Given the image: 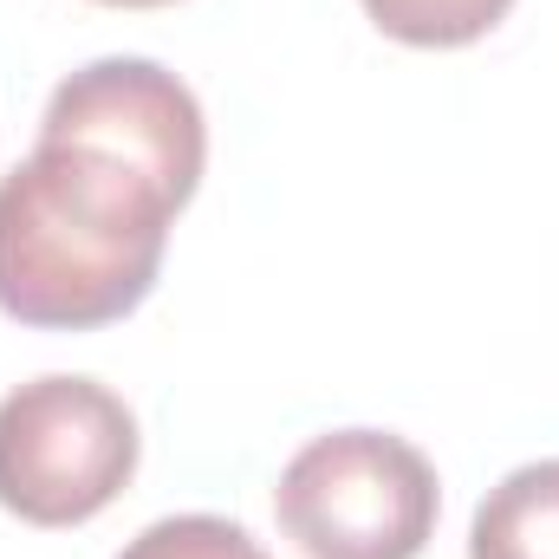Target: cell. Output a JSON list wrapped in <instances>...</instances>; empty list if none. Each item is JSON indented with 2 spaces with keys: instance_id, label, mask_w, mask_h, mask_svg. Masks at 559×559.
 Instances as JSON below:
<instances>
[{
  "instance_id": "1",
  "label": "cell",
  "mask_w": 559,
  "mask_h": 559,
  "mask_svg": "<svg viewBox=\"0 0 559 559\" xmlns=\"http://www.w3.org/2000/svg\"><path fill=\"white\" fill-rule=\"evenodd\" d=\"M176 195L92 143H46L0 176V312L39 332H92L156 286Z\"/></svg>"
},
{
  "instance_id": "2",
  "label": "cell",
  "mask_w": 559,
  "mask_h": 559,
  "mask_svg": "<svg viewBox=\"0 0 559 559\" xmlns=\"http://www.w3.org/2000/svg\"><path fill=\"white\" fill-rule=\"evenodd\" d=\"M436 468L391 429L312 436L274 488L280 534L306 559H417L436 534Z\"/></svg>"
},
{
  "instance_id": "3",
  "label": "cell",
  "mask_w": 559,
  "mask_h": 559,
  "mask_svg": "<svg viewBox=\"0 0 559 559\" xmlns=\"http://www.w3.org/2000/svg\"><path fill=\"white\" fill-rule=\"evenodd\" d=\"M138 475V417L98 378H33L0 397V508L26 527H85Z\"/></svg>"
},
{
  "instance_id": "4",
  "label": "cell",
  "mask_w": 559,
  "mask_h": 559,
  "mask_svg": "<svg viewBox=\"0 0 559 559\" xmlns=\"http://www.w3.org/2000/svg\"><path fill=\"white\" fill-rule=\"evenodd\" d=\"M39 138L111 150V156L138 163L143 176H156L176 202L195 195L202 156H209L195 92L176 72H163L156 59H92V66H79L52 92V105L39 118Z\"/></svg>"
},
{
  "instance_id": "5",
  "label": "cell",
  "mask_w": 559,
  "mask_h": 559,
  "mask_svg": "<svg viewBox=\"0 0 559 559\" xmlns=\"http://www.w3.org/2000/svg\"><path fill=\"white\" fill-rule=\"evenodd\" d=\"M468 559H559V455L488 488L468 527Z\"/></svg>"
},
{
  "instance_id": "6",
  "label": "cell",
  "mask_w": 559,
  "mask_h": 559,
  "mask_svg": "<svg viewBox=\"0 0 559 559\" xmlns=\"http://www.w3.org/2000/svg\"><path fill=\"white\" fill-rule=\"evenodd\" d=\"M514 0H365V13L378 20V33L404 39V46H475L481 33H495L508 20Z\"/></svg>"
},
{
  "instance_id": "7",
  "label": "cell",
  "mask_w": 559,
  "mask_h": 559,
  "mask_svg": "<svg viewBox=\"0 0 559 559\" xmlns=\"http://www.w3.org/2000/svg\"><path fill=\"white\" fill-rule=\"evenodd\" d=\"M118 559H267V554L248 527H235L222 514H169V521H150Z\"/></svg>"
},
{
  "instance_id": "8",
  "label": "cell",
  "mask_w": 559,
  "mask_h": 559,
  "mask_svg": "<svg viewBox=\"0 0 559 559\" xmlns=\"http://www.w3.org/2000/svg\"><path fill=\"white\" fill-rule=\"evenodd\" d=\"M98 7H169V0H98Z\"/></svg>"
}]
</instances>
